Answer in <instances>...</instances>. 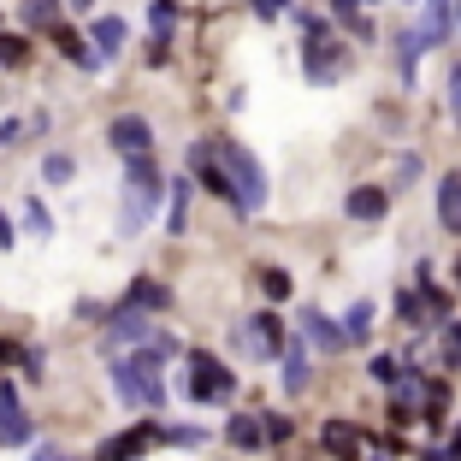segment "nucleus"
<instances>
[{
    "mask_svg": "<svg viewBox=\"0 0 461 461\" xmlns=\"http://www.w3.org/2000/svg\"><path fill=\"white\" fill-rule=\"evenodd\" d=\"M166 202V177L154 166V154H136L124 160V207H119V237H136L149 225V213Z\"/></svg>",
    "mask_w": 461,
    "mask_h": 461,
    "instance_id": "f257e3e1",
    "label": "nucleus"
},
{
    "mask_svg": "<svg viewBox=\"0 0 461 461\" xmlns=\"http://www.w3.org/2000/svg\"><path fill=\"white\" fill-rule=\"evenodd\" d=\"M113 391H119V402H124V408H166L160 361H149L142 349L113 355Z\"/></svg>",
    "mask_w": 461,
    "mask_h": 461,
    "instance_id": "f03ea898",
    "label": "nucleus"
},
{
    "mask_svg": "<svg viewBox=\"0 0 461 461\" xmlns=\"http://www.w3.org/2000/svg\"><path fill=\"white\" fill-rule=\"evenodd\" d=\"M213 160L225 166V177H230L237 213H260V207H267V166H260L243 142H213Z\"/></svg>",
    "mask_w": 461,
    "mask_h": 461,
    "instance_id": "7ed1b4c3",
    "label": "nucleus"
},
{
    "mask_svg": "<svg viewBox=\"0 0 461 461\" xmlns=\"http://www.w3.org/2000/svg\"><path fill=\"white\" fill-rule=\"evenodd\" d=\"M184 396H190V402H230V396H237V373H230L225 361H213V355L195 349L190 355V379H184Z\"/></svg>",
    "mask_w": 461,
    "mask_h": 461,
    "instance_id": "20e7f679",
    "label": "nucleus"
},
{
    "mask_svg": "<svg viewBox=\"0 0 461 461\" xmlns=\"http://www.w3.org/2000/svg\"><path fill=\"white\" fill-rule=\"evenodd\" d=\"M343 66H349V41H338L331 30L302 41V71H308V83H338Z\"/></svg>",
    "mask_w": 461,
    "mask_h": 461,
    "instance_id": "39448f33",
    "label": "nucleus"
},
{
    "mask_svg": "<svg viewBox=\"0 0 461 461\" xmlns=\"http://www.w3.org/2000/svg\"><path fill=\"white\" fill-rule=\"evenodd\" d=\"M285 320H278V313H255V320H243V326H237V343H243L249 355H255V361H272V355L285 349Z\"/></svg>",
    "mask_w": 461,
    "mask_h": 461,
    "instance_id": "423d86ee",
    "label": "nucleus"
},
{
    "mask_svg": "<svg viewBox=\"0 0 461 461\" xmlns=\"http://www.w3.org/2000/svg\"><path fill=\"white\" fill-rule=\"evenodd\" d=\"M107 142H113V154H124V160L154 154V124L142 119V113H119V119L107 124Z\"/></svg>",
    "mask_w": 461,
    "mask_h": 461,
    "instance_id": "0eeeda50",
    "label": "nucleus"
},
{
    "mask_svg": "<svg viewBox=\"0 0 461 461\" xmlns=\"http://www.w3.org/2000/svg\"><path fill=\"white\" fill-rule=\"evenodd\" d=\"M149 313H136V308H113V320H107V331H101V349L107 355H119V349H136V343H149Z\"/></svg>",
    "mask_w": 461,
    "mask_h": 461,
    "instance_id": "6e6552de",
    "label": "nucleus"
},
{
    "mask_svg": "<svg viewBox=\"0 0 461 461\" xmlns=\"http://www.w3.org/2000/svg\"><path fill=\"white\" fill-rule=\"evenodd\" d=\"M30 438H36V426H30V414L18 408V384L0 379V449L30 444Z\"/></svg>",
    "mask_w": 461,
    "mask_h": 461,
    "instance_id": "1a4fd4ad",
    "label": "nucleus"
},
{
    "mask_svg": "<svg viewBox=\"0 0 461 461\" xmlns=\"http://www.w3.org/2000/svg\"><path fill=\"white\" fill-rule=\"evenodd\" d=\"M154 432H160V426L154 420H142V426H131V432H119V438H107V444L95 449V461H136L142 456V449L154 444Z\"/></svg>",
    "mask_w": 461,
    "mask_h": 461,
    "instance_id": "9d476101",
    "label": "nucleus"
},
{
    "mask_svg": "<svg viewBox=\"0 0 461 461\" xmlns=\"http://www.w3.org/2000/svg\"><path fill=\"white\" fill-rule=\"evenodd\" d=\"M278 361H285V391L302 396V391H308V379H313V373H308V343H302V331H296V338H285Z\"/></svg>",
    "mask_w": 461,
    "mask_h": 461,
    "instance_id": "9b49d317",
    "label": "nucleus"
},
{
    "mask_svg": "<svg viewBox=\"0 0 461 461\" xmlns=\"http://www.w3.org/2000/svg\"><path fill=\"white\" fill-rule=\"evenodd\" d=\"M119 308H136V313H166V308H172V290H166L160 278H136V285L124 290Z\"/></svg>",
    "mask_w": 461,
    "mask_h": 461,
    "instance_id": "f8f14e48",
    "label": "nucleus"
},
{
    "mask_svg": "<svg viewBox=\"0 0 461 461\" xmlns=\"http://www.w3.org/2000/svg\"><path fill=\"white\" fill-rule=\"evenodd\" d=\"M343 213H349V219H366V225H373V219L391 213V195L373 190V184H355V190L343 195Z\"/></svg>",
    "mask_w": 461,
    "mask_h": 461,
    "instance_id": "ddd939ff",
    "label": "nucleus"
},
{
    "mask_svg": "<svg viewBox=\"0 0 461 461\" xmlns=\"http://www.w3.org/2000/svg\"><path fill=\"white\" fill-rule=\"evenodd\" d=\"M89 41H95V59L107 66V59H119V54H124L131 30H124V18H95V24H89Z\"/></svg>",
    "mask_w": 461,
    "mask_h": 461,
    "instance_id": "4468645a",
    "label": "nucleus"
},
{
    "mask_svg": "<svg viewBox=\"0 0 461 461\" xmlns=\"http://www.w3.org/2000/svg\"><path fill=\"white\" fill-rule=\"evenodd\" d=\"M302 343H313V349L338 355V349H343V331H338V320H326L320 308H308V313H302Z\"/></svg>",
    "mask_w": 461,
    "mask_h": 461,
    "instance_id": "2eb2a0df",
    "label": "nucleus"
},
{
    "mask_svg": "<svg viewBox=\"0 0 461 461\" xmlns=\"http://www.w3.org/2000/svg\"><path fill=\"white\" fill-rule=\"evenodd\" d=\"M48 36H54V48L71 59V66L101 71V59H95V48H89V36H77V30H66V24H48Z\"/></svg>",
    "mask_w": 461,
    "mask_h": 461,
    "instance_id": "dca6fc26",
    "label": "nucleus"
},
{
    "mask_svg": "<svg viewBox=\"0 0 461 461\" xmlns=\"http://www.w3.org/2000/svg\"><path fill=\"white\" fill-rule=\"evenodd\" d=\"M449 30H456V0H426V24H420V41L426 48H444Z\"/></svg>",
    "mask_w": 461,
    "mask_h": 461,
    "instance_id": "f3484780",
    "label": "nucleus"
},
{
    "mask_svg": "<svg viewBox=\"0 0 461 461\" xmlns=\"http://www.w3.org/2000/svg\"><path fill=\"white\" fill-rule=\"evenodd\" d=\"M320 444H326L338 461H355V456H361V432H355L349 420H326V426H320Z\"/></svg>",
    "mask_w": 461,
    "mask_h": 461,
    "instance_id": "a211bd4d",
    "label": "nucleus"
},
{
    "mask_svg": "<svg viewBox=\"0 0 461 461\" xmlns=\"http://www.w3.org/2000/svg\"><path fill=\"white\" fill-rule=\"evenodd\" d=\"M438 225L461 230V172H449L444 184H438Z\"/></svg>",
    "mask_w": 461,
    "mask_h": 461,
    "instance_id": "6ab92c4d",
    "label": "nucleus"
},
{
    "mask_svg": "<svg viewBox=\"0 0 461 461\" xmlns=\"http://www.w3.org/2000/svg\"><path fill=\"white\" fill-rule=\"evenodd\" d=\"M225 438H230V449H260V444H267L260 414H230V420H225Z\"/></svg>",
    "mask_w": 461,
    "mask_h": 461,
    "instance_id": "aec40b11",
    "label": "nucleus"
},
{
    "mask_svg": "<svg viewBox=\"0 0 461 461\" xmlns=\"http://www.w3.org/2000/svg\"><path fill=\"white\" fill-rule=\"evenodd\" d=\"M420 54H426L420 30H402V36H396V71H402V83H414V71H420Z\"/></svg>",
    "mask_w": 461,
    "mask_h": 461,
    "instance_id": "412c9836",
    "label": "nucleus"
},
{
    "mask_svg": "<svg viewBox=\"0 0 461 461\" xmlns=\"http://www.w3.org/2000/svg\"><path fill=\"white\" fill-rule=\"evenodd\" d=\"M172 190V213H166V230L172 237H184L190 230V177H177V184H166Z\"/></svg>",
    "mask_w": 461,
    "mask_h": 461,
    "instance_id": "4be33fe9",
    "label": "nucleus"
},
{
    "mask_svg": "<svg viewBox=\"0 0 461 461\" xmlns=\"http://www.w3.org/2000/svg\"><path fill=\"white\" fill-rule=\"evenodd\" d=\"M338 331H343V343H366V331H373V302H355L338 320Z\"/></svg>",
    "mask_w": 461,
    "mask_h": 461,
    "instance_id": "5701e85b",
    "label": "nucleus"
},
{
    "mask_svg": "<svg viewBox=\"0 0 461 461\" xmlns=\"http://www.w3.org/2000/svg\"><path fill=\"white\" fill-rule=\"evenodd\" d=\"M396 313H402V326H414V331L432 326V313H426V302L414 296V290H396Z\"/></svg>",
    "mask_w": 461,
    "mask_h": 461,
    "instance_id": "b1692460",
    "label": "nucleus"
},
{
    "mask_svg": "<svg viewBox=\"0 0 461 461\" xmlns=\"http://www.w3.org/2000/svg\"><path fill=\"white\" fill-rule=\"evenodd\" d=\"M71 177H77V160H71V154H41V184H71Z\"/></svg>",
    "mask_w": 461,
    "mask_h": 461,
    "instance_id": "393cba45",
    "label": "nucleus"
},
{
    "mask_svg": "<svg viewBox=\"0 0 461 461\" xmlns=\"http://www.w3.org/2000/svg\"><path fill=\"white\" fill-rule=\"evenodd\" d=\"M18 13H24L30 30H48V24H59V0H24Z\"/></svg>",
    "mask_w": 461,
    "mask_h": 461,
    "instance_id": "a878e982",
    "label": "nucleus"
},
{
    "mask_svg": "<svg viewBox=\"0 0 461 461\" xmlns=\"http://www.w3.org/2000/svg\"><path fill=\"white\" fill-rule=\"evenodd\" d=\"M149 24H154V41H172V30H177V6H172V0H154V6H149Z\"/></svg>",
    "mask_w": 461,
    "mask_h": 461,
    "instance_id": "bb28decb",
    "label": "nucleus"
},
{
    "mask_svg": "<svg viewBox=\"0 0 461 461\" xmlns=\"http://www.w3.org/2000/svg\"><path fill=\"white\" fill-rule=\"evenodd\" d=\"M202 426H160V432H154V444H177V449H195L202 444Z\"/></svg>",
    "mask_w": 461,
    "mask_h": 461,
    "instance_id": "cd10ccee",
    "label": "nucleus"
},
{
    "mask_svg": "<svg viewBox=\"0 0 461 461\" xmlns=\"http://www.w3.org/2000/svg\"><path fill=\"white\" fill-rule=\"evenodd\" d=\"M260 290H267L272 302H285L290 296V272L285 267H260Z\"/></svg>",
    "mask_w": 461,
    "mask_h": 461,
    "instance_id": "c85d7f7f",
    "label": "nucleus"
},
{
    "mask_svg": "<svg viewBox=\"0 0 461 461\" xmlns=\"http://www.w3.org/2000/svg\"><path fill=\"white\" fill-rule=\"evenodd\" d=\"M24 225L36 230V237H54V213H48V207H41L36 195H30V202H24Z\"/></svg>",
    "mask_w": 461,
    "mask_h": 461,
    "instance_id": "c756f323",
    "label": "nucleus"
},
{
    "mask_svg": "<svg viewBox=\"0 0 461 461\" xmlns=\"http://www.w3.org/2000/svg\"><path fill=\"white\" fill-rule=\"evenodd\" d=\"M260 432H267V444H285L296 426H290V414H260Z\"/></svg>",
    "mask_w": 461,
    "mask_h": 461,
    "instance_id": "7c9ffc66",
    "label": "nucleus"
},
{
    "mask_svg": "<svg viewBox=\"0 0 461 461\" xmlns=\"http://www.w3.org/2000/svg\"><path fill=\"white\" fill-rule=\"evenodd\" d=\"M444 361L461 373V320H444Z\"/></svg>",
    "mask_w": 461,
    "mask_h": 461,
    "instance_id": "2f4dec72",
    "label": "nucleus"
},
{
    "mask_svg": "<svg viewBox=\"0 0 461 461\" xmlns=\"http://www.w3.org/2000/svg\"><path fill=\"white\" fill-rule=\"evenodd\" d=\"M444 95H449V119H461V59L449 66V77H444Z\"/></svg>",
    "mask_w": 461,
    "mask_h": 461,
    "instance_id": "473e14b6",
    "label": "nucleus"
},
{
    "mask_svg": "<svg viewBox=\"0 0 461 461\" xmlns=\"http://www.w3.org/2000/svg\"><path fill=\"white\" fill-rule=\"evenodd\" d=\"M24 54H30L24 36H0V59H6V66H24Z\"/></svg>",
    "mask_w": 461,
    "mask_h": 461,
    "instance_id": "72a5a7b5",
    "label": "nucleus"
},
{
    "mask_svg": "<svg viewBox=\"0 0 461 461\" xmlns=\"http://www.w3.org/2000/svg\"><path fill=\"white\" fill-rule=\"evenodd\" d=\"M373 379H379V384H396V379H402V366H396L391 355H373Z\"/></svg>",
    "mask_w": 461,
    "mask_h": 461,
    "instance_id": "f704fd0d",
    "label": "nucleus"
},
{
    "mask_svg": "<svg viewBox=\"0 0 461 461\" xmlns=\"http://www.w3.org/2000/svg\"><path fill=\"white\" fill-rule=\"evenodd\" d=\"M18 136H24V124H18V119H0V149H13Z\"/></svg>",
    "mask_w": 461,
    "mask_h": 461,
    "instance_id": "c9c22d12",
    "label": "nucleus"
},
{
    "mask_svg": "<svg viewBox=\"0 0 461 461\" xmlns=\"http://www.w3.org/2000/svg\"><path fill=\"white\" fill-rule=\"evenodd\" d=\"M285 6H290V0H255V18H267V24H272V18L285 13Z\"/></svg>",
    "mask_w": 461,
    "mask_h": 461,
    "instance_id": "e433bc0d",
    "label": "nucleus"
},
{
    "mask_svg": "<svg viewBox=\"0 0 461 461\" xmlns=\"http://www.w3.org/2000/svg\"><path fill=\"white\" fill-rule=\"evenodd\" d=\"M30 461H66V449H59V444H41V449H36Z\"/></svg>",
    "mask_w": 461,
    "mask_h": 461,
    "instance_id": "4c0bfd02",
    "label": "nucleus"
},
{
    "mask_svg": "<svg viewBox=\"0 0 461 461\" xmlns=\"http://www.w3.org/2000/svg\"><path fill=\"white\" fill-rule=\"evenodd\" d=\"M13 243H18V230H13V219L0 213V249H13Z\"/></svg>",
    "mask_w": 461,
    "mask_h": 461,
    "instance_id": "58836bf2",
    "label": "nucleus"
},
{
    "mask_svg": "<svg viewBox=\"0 0 461 461\" xmlns=\"http://www.w3.org/2000/svg\"><path fill=\"white\" fill-rule=\"evenodd\" d=\"M71 13H95V0H66Z\"/></svg>",
    "mask_w": 461,
    "mask_h": 461,
    "instance_id": "ea45409f",
    "label": "nucleus"
},
{
    "mask_svg": "<svg viewBox=\"0 0 461 461\" xmlns=\"http://www.w3.org/2000/svg\"><path fill=\"white\" fill-rule=\"evenodd\" d=\"M420 461H449V449H426V456Z\"/></svg>",
    "mask_w": 461,
    "mask_h": 461,
    "instance_id": "a19ab883",
    "label": "nucleus"
},
{
    "mask_svg": "<svg viewBox=\"0 0 461 461\" xmlns=\"http://www.w3.org/2000/svg\"><path fill=\"white\" fill-rule=\"evenodd\" d=\"M13 355H18V349H13V343H0V366H6V361H13Z\"/></svg>",
    "mask_w": 461,
    "mask_h": 461,
    "instance_id": "79ce46f5",
    "label": "nucleus"
},
{
    "mask_svg": "<svg viewBox=\"0 0 461 461\" xmlns=\"http://www.w3.org/2000/svg\"><path fill=\"white\" fill-rule=\"evenodd\" d=\"M355 6H379V0H355Z\"/></svg>",
    "mask_w": 461,
    "mask_h": 461,
    "instance_id": "37998d69",
    "label": "nucleus"
},
{
    "mask_svg": "<svg viewBox=\"0 0 461 461\" xmlns=\"http://www.w3.org/2000/svg\"><path fill=\"white\" fill-rule=\"evenodd\" d=\"M456 24H461V0H456Z\"/></svg>",
    "mask_w": 461,
    "mask_h": 461,
    "instance_id": "c03bdc74",
    "label": "nucleus"
},
{
    "mask_svg": "<svg viewBox=\"0 0 461 461\" xmlns=\"http://www.w3.org/2000/svg\"><path fill=\"white\" fill-rule=\"evenodd\" d=\"M456 278H461V267H456Z\"/></svg>",
    "mask_w": 461,
    "mask_h": 461,
    "instance_id": "a18cd8bd",
    "label": "nucleus"
}]
</instances>
